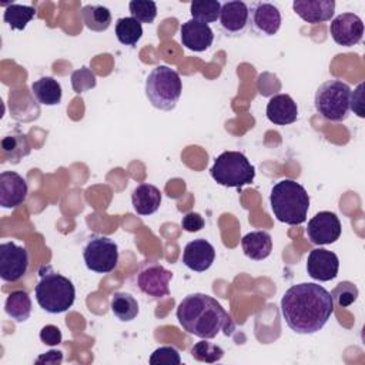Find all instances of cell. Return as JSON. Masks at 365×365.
<instances>
[{
	"mask_svg": "<svg viewBox=\"0 0 365 365\" xmlns=\"http://www.w3.org/2000/svg\"><path fill=\"white\" fill-rule=\"evenodd\" d=\"M334 312L331 292L315 282L289 287L281 298V314L288 328L297 334H315Z\"/></svg>",
	"mask_w": 365,
	"mask_h": 365,
	"instance_id": "1",
	"label": "cell"
},
{
	"mask_svg": "<svg viewBox=\"0 0 365 365\" xmlns=\"http://www.w3.org/2000/svg\"><path fill=\"white\" fill-rule=\"evenodd\" d=\"M182 329L201 339H212L221 331L231 335L234 322L222 305L208 294L194 292L182 298L175 311Z\"/></svg>",
	"mask_w": 365,
	"mask_h": 365,
	"instance_id": "2",
	"label": "cell"
},
{
	"mask_svg": "<svg viewBox=\"0 0 365 365\" xmlns=\"http://www.w3.org/2000/svg\"><path fill=\"white\" fill-rule=\"evenodd\" d=\"M269 205L274 217L288 225H299L307 220L309 195L307 190L291 178L275 182L269 192Z\"/></svg>",
	"mask_w": 365,
	"mask_h": 365,
	"instance_id": "3",
	"label": "cell"
},
{
	"mask_svg": "<svg viewBox=\"0 0 365 365\" xmlns=\"http://www.w3.org/2000/svg\"><path fill=\"white\" fill-rule=\"evenodd\" d=\"M38 282L34 294L41 309L48 314H61L73 307L76 299V288L73 282L54 271L51 267H41L38 271Z\"/></svg>",
	"mask_w": 365,
	"mask_h": 365,
	"instance_id": "4",
	"label": "cell"
},
{
	"mask_svg": "<svg viewBox=\"0 0 365 365\" xmlns=\"http://www.w3.org/2000/svg\"><path fill=\"white\" fill-rule=\"evenodd\" d=\"M144 90L153 107L171 111L181 97L182 83L175 70L168 66H157L150 71Z\"/></svg>",
	"mask_w": 365,
	"mask_h": 365,
	"instance_id": "5",
	"label": "cell"
},
{
	"mask_svg": "<svg viewBox=\"0 0 365 365\" xmlns=\"http://www.w3.org/2000/svg\"><path fill=\"white\" fill-rule=\"evenodd\" d=\"M210 173L217 184L232 188L248 185L255 178L254 165L240 151L221 153L215 158Z\"/></svg>",
	"mask_w": 365,
	"mask_h": 365,
	"instance_id": "6",
	"label": "cell"
},
{
	"mask_svg": "<svg viewBox=\"0 0 365 365\" xmlns=\"http://www.w3.org/2000/svg\"><path fill=\"white\" fill-rule=\"evenodd\" d=\"M351 88L338 78L324 81L315 91L314 104L318 114L329 121H344L349 115Z\"/></svg>",
	"mask_w": 365,
	"mask_h": 365,
	"instance_id": "7",
	"label": "cell"
},
{
	"mask_svg": "<svg viewBox=\"0 0 365 365\" xmlns=\"http://www.w3.org/2000/svg\"><path fill=\"white\" fill-rule=\"evenodd\" d=\"M83 258L90 271L108 274L117 267L118 245L108 237H93L83 250Z\"/></svg>",
	"mask_w": 365,
	"mask_h": 365,
	"instance_id": "8",
	"label": "cell"
},
{
	"mask_svg": "<svg viewBox=\"0 0 365 365\" xmlns=\"http://www.w3.org/2000/svg\"><path fill=\"white\" fill-rule=\"evenodd\" d=\"M173 272L154 261H143L135 274V287L140 292L154 299L170 294V279Z\"/></svg>",
	"mask_w": 365,
	"mask_h": 365,
	"instance_id": "9",
	"label": "cell"
},
{
	"mask_svg": "<svg viewBox=\"0 0 365 365\" xmlns=\"http://www.w3.org/2000/svg\"><path fill=\"white\" fill-rule=\"evenodd\" d=\"M282 23L279 9L268 1H252L248 4V27L257 36H274Z\"/></svg>",
	"mask_w": 365,
	"mask_h": 365,
	"instance_id": "10",
	"label": "cell"
},
{
	"mask_svg": "<svg viewBox=\"0 0 365 365\" xmlns=\"http://www.w3.org/2000/svg\"><path fill=\"white\" fill-rule=\"evenodd\" d=\"M29 268V252L13 241L0 244V278L16 282L24 277Z\"/></svg>",
	"mask_w": 365,
	"mask_h": 365,
	"instance_id": "11",
	"label": "cell"
},
{
	"mask_svg": "<svg viewBox=\"0 0 365 365\" xmlns=\"http://www.w3.org/2000/svg\"><path fill=\"white\" fill-rule=\"evenodd\" d=\"M342 225L335 212L319 211L307 225V237L315 245H328L341 237Z\"/></svg>",
	"mask_w": 365,
	"mask_h": 365,
	"instance_id": "12",
	"label": "cell"
},
{
	"mask_svg": "<svg viewBox=\"0 0 365 365\" xmlns=\"http://www.w3.org/2000/svg\"><path fill=\"white\" fill-rule=\"evenodd\" d=\"M329 34L336 44L351 47L362 40L364 23L354 13H341L331 20Z\"/></svg>",
	"mask_w": 365,
	"mask_h": 365,
	"instance_id": "13",
	"label": "cell"
},
{
	"mask_svg": "<svg viewBox=\"0 0 365 365\" xmlns=\"http://www.w3.org/2000/svg\"><path fill=\"white\" fill-rule=\"evenodd\" d=\"M218 20L225 36H242L248 29V4L238 0L222 3Z\"/></svg>",
	"mask_w": 365,
	"mask_h": 365,
	"instance_id": "14",
	"label": "cell"
},
{
	"mask_svg": "<svg viewBox=\"0 0 365 365\" xmlns=\"http://www.w3.org/2000/svg\"><path fill=\"white\" fill-rule=\"evenodd\" d=\"M339 258L335 252L325 248H314L307 258V272L308 275L321 282L334 279L338 275Z\"/></svg>",
	"mask_w": 365,
	"mask_h": 365,
	"instance_id": "15",
	"label": "cell"
},
{
	"mask_svg": "<svg viewBox=\"0 0 365 365\" xmlns=\"http://www.w3.org/2000/svg\"><path fill=\"white\" fill-rule=\"evenodd\" d=\"M29 187L26 180L16 171L0 174V205L3 208H17L27 198Z\"/></svg>",
	"mask_w": 365,
	"mask_h": 365,
	"instance_id": "16",
	"label": "cell"
},
{
	"mask_svg": "<svg viewBox=\"0 0 365 365\" xmlns=\"http://www.w3.org/2000/svg\"><path fill=\"white\" fill-rule=\"evenodd\" d=\"M215 259V250L211 242L204 238L190 241L182 251V264L195 272L207 271Z\"/></svg>",
	"mask_w": 365,
	"mask_h": 365,
	"instance_id": "17",
	"label": "cell"
},
{
	"mask_svg": "<svg viewBox=\"0 0 365 365\" xmlns=\"http://www.w3.org/2000/svg\"><path fill=\"white\" fill-rule=\"evenodd\" d=\"M180 36H181L182 46H185L188 50H192L195 53L208 50L214 41L212 29L208 24L200 23L194 19L181 24Z\"/></svg>",
	"mask_w": 365,
	"mask_h": 365,
	"instance_id": "18",
	"label": "cell"
},
{
	"mask_svg": "<svg viewBox=\"0 0 365 365\" xmlns=\"http://www.w3.org/2000/svg\"><path fill=\"white\" fill-rule=\"evenodd\" d=\"M292 9L297 16L311 24L329 21L335 11L334 0H295Z\"/></svg>",
	"mask_w": 365,
	"mask_h": 365,
	"instance_id": "19",
	"label": "cell"
},
{
	"mask_svg": "<svg viewBox=\"0 0 365 365\" xmlns=\"http://www.w3.org/2000/svg\"><path fill=\"white\" fill-rule=\"evenodd\" d=\"M267 118L277 125H288L298 118V106L288 94H277L269 98L265 110Z\"/></svg>",
	"mask_w": 365,
	"mask_h": 365,
	"instance_id": "20",
	"label": "cell"
},
{
	"mask_svg": "<svg viewBox=\"0 0 365 365\" xmlns=\"http://www.w3.org/2000/svg\"><path fill=\"white\" fill-rule=\"evenodd\" d=\"M131 204L137 214L151 215L161 205V191L153 184H140L133 190Z\"/></svg>",
	"mask_w": 365,
	"mask_h": 365,
	"instance_id": "21",
	"label": "cell"
},
{
	"mask_svg": "<svg viewBox=\"0 0 365 365\" xmlns=\"http://www.w3.org/2000/svg\"><path fill=\"white\" fill-rule=\"evenodd\" d=\"M241 247L250 259L262 261L272 251V238L267 231H251L241 240Z\"/></svg>",
	"mask_w": 365,
	"mask_h": 365,
	"instance_id": "22",
	"label": "cell"
},
{
	"mask_svg": "<svg viewBox=\"0 0 365 365\" xmlns=\"http://www.w3.org/2000/svg\"><path fill=\"white\" fill-rule=\"evenodd\" d=\"M0 147H1L3 160L10 161L13 164L20 163V160L23 157H27L31 151L27 137L17 130H14L11 134L4 135L1 138Z\"/></svg>",
	"mask_w": 365,
	"mask_h": 365,
	"instance_id": "23",
	"label": "cell"
},
{
	"mask_svg": "<svg viewBox=\"0 0 365 365\" xmlns=\"http://www.w3.org/2000/svg\"><path fill=\"white\" fill-rule=\"evenodd\" d=\"M31 94L43 106H56L61 101V86L53 77H40L31 84Z\"/></svg>",
	"mask_w": 365,
	"mask_h": 365,
	"instance_id": "24",
	"label": "cell"
},
{
	"mask_svg": "<svg viewBox=\"0 0 365 365\" xmlns=\"http://www.w3.org/2000/svg\"><path fill=\"white\" fill-rule=\"evenodd\" d=\"M6 314L16 322H24L31 314V299L23 289H16L9 294L4 302Z\"/></svg>",
	"mask_w": 365,
	"mask_h": 365,
	"instance_id": "25",
	"label": "cell"
},
{
	"mask_svg": "<svg viewBox=\"0 0 365 365\" xmlns=\"http://www.w3.org/2000/svg\"><path fill=\"white\" fill-rule=\"evenodd\" d=\"M80 14L83 23L91 31H106L111 24V11L101 4H86Z\"/></svg>",
	"mask_w": 365,
	"mask_h": 365,
	"instance_id": "26",
	"label": "cell"
},
{
	"mask_svg": "<svg viewBox=\"0 0 365 365\" xmlns=\"http://www.w3.org/2000/svg\"><path fill=\"white\" fill-rule=\"evenodd\" d=\"M110 308L114 317L123 322H130L135 319L140 312L137 299L128 292H115L111 298Z\"/></svg>",
	"mask_w": 365,
	"mask_h": 365,
	"instance_id": "27",
	"label": "cell"
},
{
	"mask_svg": "<svg viewBox=\"0 0 365 365\" xmlns=\"http://www.w3.org/2000/svg\"><path fill=\"white\" fill-rule=\"evenodd\" d=\"M36 16V10L31 6L10 3L6 6L3 20L9 24L11 30H24L26 26Z\"/></svg>",
	"mask_w": 365,
	"mask_h": 365,
	"instance_id": "28",
	"label": "cell"
},
{
	"mask_svg": "<svg viewBox=\"0 0 365 365\" xmlns=\"http://www.w3.org/2000/svg\"><path fill=\"white\" fill-rule=\"evenodd\" d=\"M143 36V26L134 17H121L115 23V37L124 46H135Z\"/></svg>",
	"mask_w": 365,
	"mask_h": 365,
	"instance_id": "29",
	"label": "cell"
},
{
	"mask_svg": "<svg viewBox=\"0 0 365 365\" xmlns=\"http://www.w3.org/2000/svg\"><path fill=\"white\" fill-rule=\"evenodd\" d=\"M221 3L218 0H194L190 4V13L194 20L208 24L218 20Z\"/></svg>",
	"mask_w": 365,
	"mask_h": 365,
	"instance_id": "30",
	"label": "cell"
},
{
	"mask_svg": "<svg viewBox=\"0 0 365 365\" xmlns=\"http://www.w3.org/2000/svg\"><path fill=\"white\" fill-rule=\"evenodd\" d=\"M191 356L200 362L214 364L222 359L224 349L220 345L210 342L208 339H202L194 344V346L191 348Z\"/></svg>",
	"mask_w": 365,
	"mask_h": 365,
	"instance_id": "31",
	"label": "cell"
},
{
	"mask_svg": "<svg viewBox=\"0 0 365 365\" xmlns=\"http://www.w3.org/2000/svg\"><path fill=\"white\" fill-rule=\"evenodd\" d=\"M358 294H359V292H358V288H356V285H355L354 282H351V281H342V282H339V284L332 289L331 298H332V301H334L336 305L345 308V307H349L351 304H354V302L356 301Z\"/></svg>",
	"mask_w": 365,
	"mask_h": 365,
	"instance_id": "32",
	"label": "cell"
},
{
	"mask_svg": "<svg viewBox=\"0 0 365 365\" xmlns=\"http://www.w3.org/2000/svg\"><path fill=\"white\" fill-rule=\"evenodd\" d=\"M128 10L131 13V17H134L140 23L150 24L157 16V4L154 1L133 0L128 3Z\"/></svg>",
	"mask_w": 365,
	"mask_h": 365,
	"instance_id": "33",
	"label": "cell"
},
{
	"mask_svg": "<svg viewBox=\"0 0 365 365\" xmlns=\"http://www.w3.org/2000/svg\"><path fill=\"white\" fill-rule=\"evenodd\" d=\"M97 84L94 73L88 67H81L71 74V87L76 93H84L94 88Z\"/></svg>",
	"mask_w": 365,
	"mask_h": 365,
	"instance_id": "34",
	"label": "cell"
},
{
	"mask_svg": "<svg viewBox=\"0 0 365 365\" xmlns=\"http://www.w3.org/2000/svg\"><path fill=\"white\" fill-rule=\"evenodd\" d=\"M148 362L151 365H178L181 364L180 352L174 346H160L151 355Z\"/></svg>",
	"mask_w": 365,
	"mask_h": 365,
	"instance_id": "35",
	"label": "cell"
},
{
	"mask_svg": "<svg viewBox=\"0 0 365 365\" xmlns=\"http://www.w3.org/2000/svg\"><path fill=\"white\" fill-rule=\"evenodd\" d=\"M349 110H352L361 118L365 117V111H364V83L358 84V87L354 91H351Z\"/></svg>",
	"mask_w": 365,
	"mask_h": 365,
	"instance_id": "36",
	"label": "cell"
},
{
	"mask_svg": "<svg viewBox=\"0 0 365 365\" xmlns=\"http://www.w3.org/2000/svg\"><path fill=\"white\" fill-rule=\"evenodd\" d=\"M61 339H63L61 331L56 325H46L40 331V341L46 345H50V346L58 345L61 342Z\"/></svg>",
	"mask_w": 365,
	"mask_h": 365,
	"instance_id": "37",
	"label": "cell"
},
{
	"mask_svg": "<svg viewBox=\"0 0 365 365\" xmlns=\"http://www.w3.org/2000/svg\"><path fill=\"white\" fill-rule=\"evenodd\" d=\"M181 227L187 232H197L204 228V218L198 212H187L181 220Z\"/></svg>",
	"mask_w": 365,
	"mask_h": 365,
	"instance_id": "38",
	"label": "cell"
},
{
	"mask_svg": "<svg viewBox=\"0 0 365 365\" xmlns=\"http://www.w3.org/2000/svg\"><path fill=\"white\" fill-rule=\"evenodd\" d=\"M63 361V352L57 351V349H51L48 352H44L43 355H40L34 362L36 364H61Z\"/></svg>",
	"mask_w": 365,
	"mask_h": 365,
	"instance_id": "39",
	"label": "cell"
}]
</instances>
